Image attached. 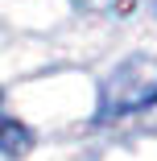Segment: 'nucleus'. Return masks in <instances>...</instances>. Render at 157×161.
Segmentation results:
<instances>
[{"instance_id": "nucleus-1", "label": "nucleus", "mask_w": 157, "mask_h": 161, "mask_svg": "<svg viewBox=\"0 0 157 161\" xmlns=\"http://www.w3.org/2000/svg\"><path fill=\"white\" fill-rule=\"evenodd\" d=\"M157 99V62L153 58H132L116 66L104 83V116H124V112H137L149 108Z\"/></svg>"}]
</instances>
